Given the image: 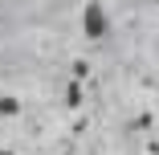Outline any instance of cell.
I'll use <instances>...</instances> for the list:
<instances>
[{
  "label": "cell",
  "mask_w": 159,
  "mask_h": 155,
  "mask_svg": "<svg viewBox=\"0 0 159 155\" xmlns=\"http://www.w3.org/2000/svg\"><path fill=\"white\" fill-rule=\"evenodd\" d=\"M102 29H106V25H102V8L90 4V8H86V33H90V37H102Z\"/></svg>",
  "instance_id": "cell-1"
}]
</instances>
